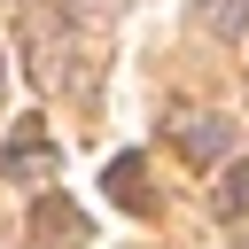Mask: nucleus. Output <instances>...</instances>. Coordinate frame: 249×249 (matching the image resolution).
<instances>
[{
	"mask_svg": "<svg viewBox=\"0 0 249 249\" xmlns=\"http://www.w3.org/2000/svg\"><path fill=\"white\" fill-rule=\"evenodd\" d=\"M0 171H8V179H23V187H39V179H54V171H62V156H54V140H47L39 124H16V140L0 148Z\"/></svg>",
	"mask_w": 249,
	"mask_h": 249,
	"instance_id": "obj_1",
	"label": "nucleus"
},
{
	"mask_svg": "<svg viewBox=\"0 0 249 249\" xmlns=\"http://www.w3.org/2000/svg\"><path fill=\"white\" fill-rule=\"evenodd\" d=\"M101 187H109V202H117V210H132V218H156V187H148V156H117V163L101 171Z\"/></svg>",
	"mask_w": 249,
	"mask_h": 249,
	"instance_id": "obj_2",
	"label": "nucleus"
},
{
	"mask_svg": "<svg viewBox=\"0 0 249 249\" xmlns=\"http://www.w3.org/2000/svg\"><path fill=\"white\" fill-rule=\"evenodd\" d=\"M31 226H39V241H86V218H78V202H62V195H47L39 210H31Z\"/></svg>",
	"mask_w": 249,
	"mask_h": 249,
	"instance_id": "obj_3",
	"label": "nucleus"
},
{
	"mask_svg": "<svg viewBox=\"0 0 249 249\" xmlns=\"http://www.w3.org/2000/svg\"><path fill=\"white\" fill-rule=\"evenodd\" d=\"M226 140H233V124H226V117H195V124H179V148H187L195 163H218V156H226Z\"/></svg>",
	"mask_w": 249,
	"mask_h": 249,
	"instance_id": "obj_4",
	"label": "nucleus"
},
{
	"mask_svg": "<svg viewBox=\"0 0 249 249\" xmlns=\"http://www.w3.org/2000/svg\"><path fill=\"white\" fill-rule=\"evenodd\" d=\"M195 16H202L210 39H241L249 31V0H195Z\"/></svg>",
	"mask_w": 249,
	"mask_h": 249,
	"instance_id": "obj_5",
	"label": "nucleus"
},
{
	"mask_svg": "<svg viewBox=\"0 0 249 249\" xmlns=\"http://www.w3.org/2000/svg\"><path fill=\"white\" fill-rule=\"evenodd\" d=\"M210 210H218V218H249V156H241V163H226V179H218Z\"/></svg>",
	"mask_w": 249,
	"mask_h": 249,
	"instance_id": "obj_6",
	"label": "nucleus"
},
{
	"mask_svg": "<svg viewBox=\"0 0 249 249\" xmlns=\"http://www.w3.org/2000/svg\"><path fill=\"white\" fill-rule=\"evenodd\" d=\"M226 249H249V233H233V241H226Z\"/></svg>",
	"mask_w": 249,
	"mask_h": 249,
	"instance_id": "obj_7",
	"label": "nucleus"
}]
</instances>
